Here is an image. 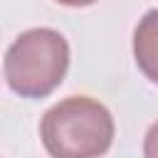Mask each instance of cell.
<instances>
[{"instance_id": "cell-3", "label": "cell", "mask_w": 158, "mask_h": 158, "mask_svg": "<svg viewBox=\"0 0 158 158\" xmlns=\"http://www.w3.org/2000/svg\"><path fill=\"white\" fill-rule=\"evenodd\" d=\"M133 59L143 77L158 84V7L148 10L133 30Z\"/></svg>"}, {"instance_id": "cell-1", "label": "cell", "mask_w": 158, "mask_h": 158, "mask_svg": "<svg viewBox=\"0 0 158 158\" xmlns=\"http://www.w3.org/2000/svg\"><path fill=\"white\" fill-rule=\"evenodd\" d=\"M114 116L91 96H67L40 121V138L52 158H99L114 143Z\"/></svg>"}, {"instance_id": "cell-5", "label": "cell", "mask_w": 158, "mask_h": 158, "mask_svg": "<svg viewBox=\"0 0 158 158\" xmlns=\"http://www.w3.org/2000/svg\"><path fill=\"white\" fill-rule=\"evenodd\" d=\"M54 2L67 5V7H89V5H94L96 0H54Z\"/></svg>"}, {"instance_id": "cell-4", "label": "cell", "mask_w": 158, "mask_h": 158, "mask_svg": "<svg viewBox=\"0 0 158 158\" xmlns=\"http://www.w3.org/2000/svg\"><path fill=\"white\" fill-rule=\"evenodd\" d=\"M143 158H158V121H153L143 138Z\"/></svg>"}, {"instance_id": "cell-2", "label": "cell", "mask_w": 158, "mask_h": 158, "mask_svg": "<svg viewBox=\"0 0 158 158\" xmlns=\"http://www.w3.org/2000/svg\"><path fill=\"white\" fill-rule=\"evenodd\" d=\"M2 69L17 96L44 99L67 77L69 44L52 27H32L7 47Z\"/></svg>"}]
</instances>
